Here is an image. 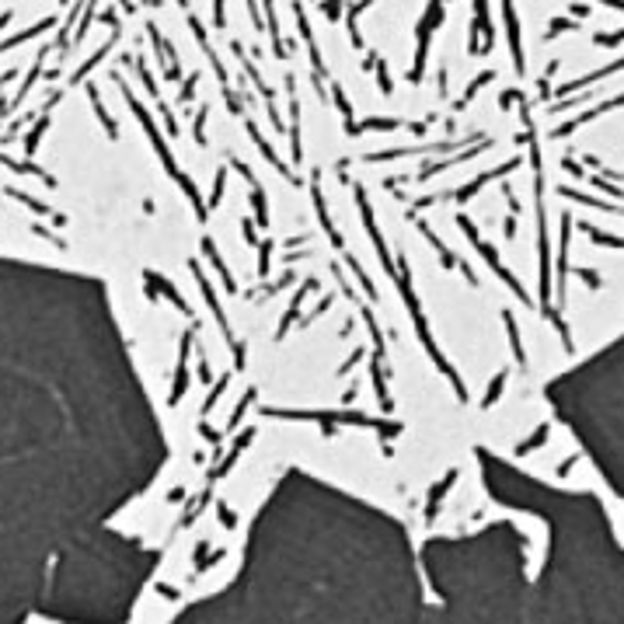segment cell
Instances as JSON below:
<instances>
[{"label": "cell", "instance_id": "obj_1", "mask_svg": "<svg viewBox=\"0 0 624 624\" xmlns=\"http://www.w3.org/2000/svg\"><path fill=\"white\" fill-rule=\"evenodd\" d=\"M460 230H464V234H467V238H471V241H475V248H478V251H482V255L488 258V265H492V269L499 272V276H502L506 283H510V286H513V293H516V297H523V303H530V300H527V290H523V283H516V279L510 276V272H506V269H502V262H499V258L492 255V248H488V245H485V241L478 238V230H475V223H471V220H467V216H460Z\"/></svg>", "mask_w": 624, "mask_h": 624}, {"label": "cell", "instance_id": "obj_2", "mask_svg": "<svg viewBox=\"0 0 624 624\" xmlns=\"http://www.w3.org/2000/svg\"><path fill=\"white\" fill-rule=\"evenodd\" d=\"M185 366H188V338L182 342V356H178V373H175V391H171V405L182 401L185 387H188V377H185Z\"/></svg>", "mask_w": 624, "mask_h": 624}, {"label": "cell", "instance_id": "obj_3", "mask_svg": "<svg viewBox=\"0 0 624 624\" xmlns=\"http://www.w3.org/2000/svg\"><path fill=\"white\" fill-rule=\"evenodd\" d=\"M203 248H206V255H210V262H213V269H216V276L223 279V286H227V293H238V283L230 279V272H227V265H223V258L216 255V248H213V241H203Z\"/></svg>", "mask_w": 624, "mask_h": 624}, {"label": "cell", "instance_id": "obj_4", "mask_svg": "<svg viewBox=\"0 0 624 624\" xmlns=\"http://www.w3.org/2000/svg\"><path fill=\"white\" fill-rule=\"evenodd\" d=\"M506 325H510V338H513V353H516V363L523 366V363H527V356H523V345H520V328H516L513 314H506Z\"/></svg>", "mask_w": 624, "mask_h": 624}, {"label": "cell", "instance_id": "obj_5", "mask_svg": "<svg viewBox=\"0 0 624 624\" xmlns=\"http://www.w3.org/2000/svg\"><path fill=\"white\" fill-rule=\"evenodd\" d=\"M453 482H457V471H450V475H447V482L433 488V502H429V520H433V516H436V502L443 499V492H447V488H450Z\"/></svg>", "mask_w": 624, "mask_h": 624}, {"label": "cell", "instance_id": "obj_6", "mask_svg": "<svg viewBox=\"0 0 624 624\" xmlns=\"http://www.w3.org/2000/svg\"><path fill=\"white\" fill-rule=\"evenodd\" d=\"M548 433H551V429H548V425H540L537 433H534V440H530V443H523V447H520L516 453H530L534 447H540V443H544V436H548Z\"/></svg>", "mask_w": 624, "mask_h": 624}, {"label": "cell", "instance_id": "obj_7", "mask_svg": "<svg viewBox=\"0 0 624 624\" xmlns=\"http://www.w3.org/2000/svg\"><path fill=\"white\" fill-rule=\"evenodd\" d=\"M502 380H506V370H502V373H499V377L492 380V387H488V395H485V408H488V405H492V401H495V398L502 395Z\"/></svg>", "mask_w": 624, "mask_h": 624}]
</instances>
